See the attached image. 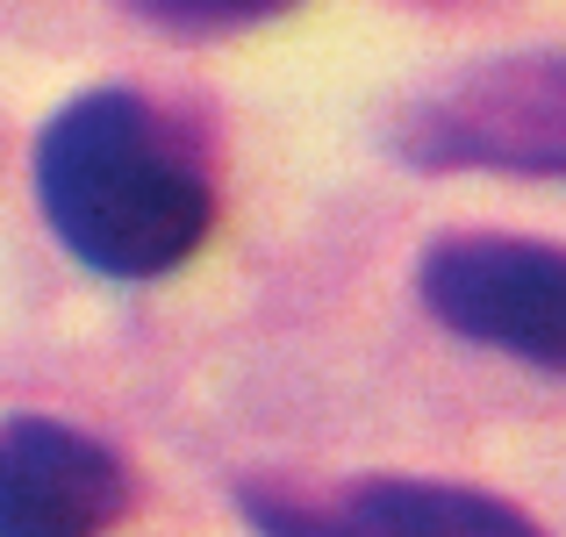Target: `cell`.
I'll return each mask as SVG.
<instances>
[{
  "label": "cell",
  "mask_w": 566,
  "mask_h": 537,
  "mask_svg": "<svg viewBox=\"0 0 566 537\" xmlns=\"http://www.w3.org/2000/svg\"><path fill=\"white\" fill-rule=\"evenodd\" d=\"M129 509V473L57 415L0 423V537H101Z\"/></svg>",
  "instance_id": "5b68a950"
},
{
  "label": "cell",
  "mask_w": 566,
  "mask_h": 537,
  "mask_svg": "<svg viewBox=\"0 0 566 537\" xmlns=\"http://www.w3.org/2000/svg\"><path fill=\"white\" fill-rule=\"evenodd\" d=\"M416 172L566 179V51H510L452 72L387 123Z\"/></svg>",
  "instance_id": "7a4b0ae2"
},
{
  "label": "cell",
  "mask_w": 566,
  "mask_h": 537,
  "mask_svg": "<svg viewBox=\"0 0 566 537\" xmlns=\"http://www.w3.org/2000/svg\"><path fill=\"white\" fill-rule=\"evenodd\" d=\"M144 22L172 29V36H230V29H259L273 14L302 8V0H129Z\"/></svg>",
  "instance_id": "8992f818"
},
{
  "label": "cell",
  "mask_w": 566,
  "mask_h": 537,
  "mask_svg": "<svg viewBox=\"0 0 566 537\" xmlns=\"http://www.w3.org/2000/svg\"><path fill=\"white\" fill-rule=\"evenodd\" d=\"M36 201L57 244L108 280L180 273L216 230L208 172L129 86H94L51 115L36 144Z\"/></svg>",
  "instance_id": "6da1fadb"
},
{
  "label": "cell",
  "mask_w": 566,
  "mask_h": 537,
  "mask_svg": "<svg viewBox=\"0 0 566 537\" xmlns=\"http://www.w3.org/2000/svg\"><path fill=\"white\" fill-rule=\"evenodd\" d=\"M416 294L452 337L566 372V251L538 236H438L416 265Z\"/></svg>",
  "instance_id": "3957f363"
},
{
  "label": "cell",
  "mask_w": 566,
  "mask_h": 537,
  "mask_svg": "<svg viewBox=\"0 0 566 537\" xmlns=\"http://www.w3.org/2000/svg\"><path fill=\"white\" fill-rule=\"evenodd\" d=\"M244 524L259 537H545L516 502L452 481L366 473L337 487H244Z\"/></svg>",
  "instance_id": "277c9868"
}]
</instances>
